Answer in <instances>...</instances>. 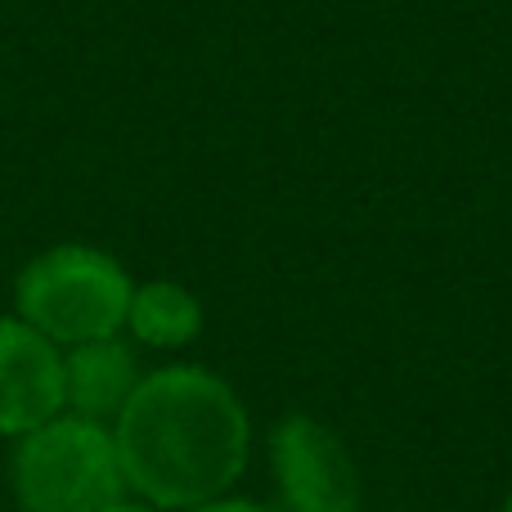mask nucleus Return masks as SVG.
<instances>
[{
  "label": "nucleus",
  "mask_w": 512,
  "mask_h": 512,
  "mask_svg": "<svg viewBox=\"0 0 512 512\" xmlns=\"http://www.w3.org/2000/svg\"><path fill=\"white\" fill-rule=\"evenodd\" d=\"M104 512H158V508H149L144 499H135V495H122L117 504H108Z\"/></svg>",
  "instance_id": "1a4fd4ad"
},
{
  "label": "nucleus",
  "mask_w": 512,
  "mask_h": 512,
  "mask_svg": "<svg viewBox=\"0 0 512 512\" xmlns=\"http://www.w3.org/2000/svg\"><path fill=\"white\" fill-rule=\"evenodd\" d=\"M9 481L23 512H104L131 495L113 427L77 414H54L50 423L18 436Z\"/></svg>",
  "instance_id": "7ed1b4c3"
},
{
  "label": "nucleus",
  "mask_w": 512,
  "mask_h": 512,
  "mask_svg": "<svg viewBox=\"0 0 512 512\" xmlns=\"http://www.w3.org/2000/svg\"><path fill=\"white\" fill-rule=\"evenodd\" d=\"M122 333L149 351H180L203 333V301L176 279H144L131 292Z\"/></svg>",
  "instance_id": "0eeeda50"
},
{
  "label": "nucleus",
  "mask_w": 512,
  "mask_h": 512,
  "mask_svg": "<svg viewBox=\"0 0 512 512\" xmlns=\"http://www.w3.org/2000/svg\"><path fill=\"white\" fill-rule=\"evenodd\" d=\"M144 382L140 351L126 333L81 342L63 351V414L113 427Z\"/></svg>",
  "instance_id": "423d86ee"
},
{
  "label": "nucleus",
  "mask_w": 512,
  "mask_h": 512,
  "mask_svg": "<svg viewBox=\"0 0 512 512\" xmlns=\"http://www.w3.org/2000/svg\"><path fill=\"white\" fill-rule=\"evenodd\" d=\"M189 512H270V508H261V504H256V499L221 495V499H212V504H198V508H189Z\"/></svg>",
  "instance_id": "6e6552de"
},
{
  "label": "nucleus",
  "mask_w": 512,
  "mask_h": 512,
  "mask_svg": "<svg viewBox=\"0 0 512 512\" xmlns=\"http://www.w3.org/2000/svg\"><path fill=\"white\" fill-rule=\"evenodd\" d=\"M504 512H512V490H508V499H504Z\"/></svg>",
  "instance_id": "9d476101"
},
{
  "label": "nucleus",
  "mask_w": 512,
  "mask_h": 512,
  "mask_svg": "<svg viewBox=\"0 0 512 512\" xmlns=\"http://www.w3.org/2000/svg\"><path fill=\"white\" fill-rule=\"evenodd\" d=\"M63 414V351L18 315H0V436H27Z\"/></svg>",
  "instance_id": "39448f33"
},
{
  "label": "nucleus",
  "mask_w": 512,
  "mask_h": 512,
  "mask_svg": "<svg viewBox=\"0 0 512 512\" xmlns=\"http://www.w3.org/2000/svg\"><path fill=\"white\" fill-rule=\"evenodd\" d=\"M131 292L135 279L113 252L95 243H54L18 270L14 315L68 351L122 333Z\"/></svg>",
  "instance_id": "f03ea898"
},
{
  "label": "nucleus",
  "mask_w": 512,
  "mask_h": 512,
  "mask_svg": "<svg viewBox=\"0 0 512 512\" xmlns=\"http://www.w3.org/2000/svg\"><path fill=\"white\" fill-rule=\"evenodd\" d=\"M126 490L158 512H189L230 495L252 454L239 391L203 364L144 373L113 423Z\"/></svg>",
  "instance_id": "f257e3e1"
},
{
  "label": "nucleus",
  "mask_w": 512,
  "mask_h": 512,
  "mask_svg": "<svg viewBox=\"0 0 512 512\" xmlns=\"http://www.w3.org/2000/svg\"><path fill=\"white\" fill-rule=\"evenodd\" d=\"M270 472L283 512H360V468L315 414H283L270 427Z\"/></svg>",
  "instance_id": "20e7f679"
}]
</instances>
